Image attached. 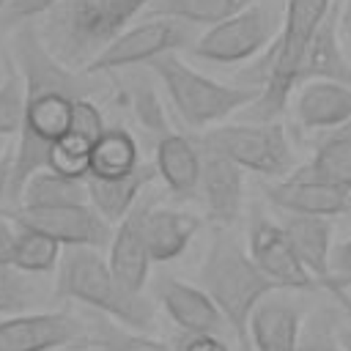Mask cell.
Here are the masks:
<instances>
[{
  "label": "cell",
  "mask_w": 351,
  "mask_h": 351,
  "mask_svg": "<svg viewBox=\"0 0 351 351\" xmlns=\"http://www.w3.org/2000/svg\"><path fill=\"white\" fill-rule=\"evenodd\" d=\"M14 69L22 80V137L14 151L11 178H8V200H19L25 181L47 167L49 148L66 134L71 107L77 99H90L96 88L90 85L93 74L66 69L41 41L36 22H25L16 27L11 38Z\"/></svg>",
  "instance_id": "6da1fadb"
},
{
  "label": "cell",
  "mask_w": 351,
  "mask_h": 351,
  "mask_svg": "<svg viewBox=\"0 0 351 351\" xmlns=\"http://www.w3.org/2000/svg\"><path fill=\"white\" fill-rule=\"evenodd\" d=\"M332 0H288L282 14V30L274 36L266 55L241 74L247 88L258 90V99L247 107L250 118L255 123L274 121L291 101L296 85L304 52L326 16Z\"/></svg>",
  "instance_id": "7a4b0ae2"
},
{
  "label": "cell",
  "mask_w": 351,
  "mask_h": 351,
  "mask_svg": "<svg viewBox=\"0 0 351 351\" xmlns=\"http://www.w3.org/2000/svg\"><path fill=\"white\" fill-rule=\"evenodd\" d=\"M151 0H58L36 25L44 47L71 71H85Z\"/></svg>",
  "instance_id": "3957f363"
},
{
  "label": "cell",
  "mask_w": 351,
  "mask_h": 351,
  "mask_svg": "<svg viewBox=\"0 0 351 351\" xmlns=\"http://www.w3.org/2000/svg\"><path fill=\"white\" fill-rule=\"evenodd\" d=\"M197 282L208 293V299L217 304L222 321L236 335L239 348L252 351L250 315L269 293H274L280 288L258 269V263L250 258V252L228 230L214 233V239L206 250Z\"/></svg>",
  "instance_id": "277c9868"
},
{
  "label": "cell",
  "mask_w": 351,
  "mask_h": 351,
  "mask_svg": "<svg viewBox=\"0 0 351 351\" xmlns=\"http://www.w3.org/2000/svg\"><path fill=\"white\" fill-rule=\"evenodd\" d=\"M55 293L107 313L118 324L137 332H148L156 321L154 302L121 285L110 263L93 247H66L60 252Z\"/></svg>",
  "instance_id": "5b68a950"
},
{
  "label": "cell",
  "mask_w": 351,
  "mask_h": 351,
  "mask_svg": "<svg viewBox=\"0 0 351 351\" xmlns=\"http://www.w3.org/2000/svg\"><path fill=\"white\" fill-rule=\"evenodd\" d=\"M148 66H151L154 77L162 82V88L167 90V99H170L173 110L178 112V118L192 129L217 123V121L228 118L230 112L250 107L258 99L255 88L222 85V82L195 71L176 52H165V55L154 58Z\"/></svg>",
  "instance_id": "8992f818"
},
{
  "label": "cell",
  "mask_w": 351,
  "mask_h": 351,
  "mask_svg": "<svg viewBox=\"0 0 351 351\" xmlns=\"http://www.w3.org/2000/svg\"><path fill=\"white\" fill-rule=\"evenodd\" d=\"M200 143L217 148L233 159L241 170H252L269 178L288 176L293 167V151L280 123H228L206 132Z\"/></svg>",
  "instance_id": "52a82bcc"
},
{
  "label": "cell",
  "mask_w": 351,
  "mask_h": 351,
  "mask_svg": "<svg viewBox=\"0 0 351 351\" xmlns=\"http://www.w3.org/2000/svg\"><path fill=\"white\" fill-rule=\"evenodd\" d=\"M280 14L269 3H252L244 11L211 25L192 44V55L208 63H241L266 49L277 36Z\"/></svg>",
  "instance_id": "ba28073f"
},
{
  "label": "cell",
  "mask_w": 351,
  "mask_h": 351,
  "mask_svg": "<svg viewBox=\"0 0 351 351\" xmlns=\"http://www.w3.org/2000/svg\"><path fill=\"white\" fill-rule=\"evenodd\" d=\"M189 44H195L192 25L178 19H165V16H148L145 22L126 27L118 38H112L110 47L85 69V74L101 77L118 69L151 63L154 58L165 52H178Z\"/></svg>",
  "instance_id": "9c48e42d"
},
{
  "label": "cell",
  "mask_w": 351,
  "mask_h": 351,
  "mask_svg": "<svg viewBox=\"0 0 351 351\" xmlns=\"http://www.w3.org/2000/svg\"><path fill=\"white\" fill-rule=\"evenodd\" d=\"M14 225L36 230L60 247H107L112 239V225L90 206H14L5 214Z\"/></svg>",
  "instance_id": "30bf717a"
},
{
  "label": "cell",
  "mask_w": 351,
  "mask_h": 351,
  "mask_svg": "<svg viewBox=\"0 0 351 351\" xmlns=\"http://www.w3.org/2000/svg\"><path fill=\"white\" fill-rule=\"evenodd\" d=\"M88 332V324L66 310L19 313L0 318V351H55L66 348Z\"/></svg>",
  "instance_id": "8fae6325"
},
{
  "label": "cell",
  "mask_w": 351,
  "mask_h": 351,
  "mask_svg": "<svg viewBox=\"0 0 351 351\" xmlns=\"http://www.w3.org/2000/svg\"><path fill=\"white\" fill-rule=\"evenodd\" d=\"M247 252L258 263V269L277 285V288H296V291H310L315 288V280L310 271L302 266L296 258L282 225L255 214L250 222V239H247Z\"/></svg>",
  "instance_id": "7c38bea8"
},
{
  "label": "cell",
  "mask_w": 351,
  "mask_h": 351,
  "mask_svg": "<svg viewBox=\"0 0 351 351\" xmlns=\"http://www.w3.org/2000/svg\"><path fill=\"white\" fill-rule=\"evenodd\" d=\"M159 200V195H140V200L132 206V211L118 222V228L112 230L110 239V269L112 274L121 280V285H126L134 293H143V285L148 280V269H151V258L145 250V236H143V217L145 211Z\"/></svg>",
  "instance_id": "4fadbf2b"
},
{
  "label": "cell",
  "mask_w": 351,
  "mask_h": 351,
  "mask_svg": "<svg viewBox=\"0 0 351 351\" xmlns=\"http://www.w3.org/2000/svg\"><path fill=\"white\" fill-rule=\"evenodd\" d=\"M200 148V195L206 203V211L211 219L219 225H233L241 214V200H244V170L219 154L217 148L206 145L197 140Z\"/></svg>",
  "instance_id": "5bb4252c"
},
{
  "label": "cell",
  "mask_w": 351,
  "mask_h": 351,
  "mask_svg": "<svg viewBox=\"0 0 351 351\" xmlns=\"http://www.w3.org/2000/svg\"><path fill=\"white\" fill-rule=\"evenodd\" d=\"M263 192L285 214L335 217L351 208V192L307 176H288V178L263 184Z\"/></svg>",
  "instance_id": "9a60e30c"
},
{
  "label": "cell",
  "mask_w": 351,
  "mask_h": 351,
  "mask_svg": "<svg viewBox=\"0 0 351 351\" xmlns=\"http://www.w3.org/2000/svg\"><path fill=\"white\" fill-rule=\"evenodd\" d=\"M156 302L170 315L173 324L181 326L184 335H219L225 321L217 304L208 299L203 288H195L176 277L156 280Z\"/></svg>",
  "instance_id": "2e32d148"
},
{
  "label": "cell",
  "mask_w": 351,
  "mask_h": 351,
  "mask_svg": "<svg viewBox=\"0 0 351 351\" xmlns=\"http://www.w3.org/2000/svg\"><path fill=\"white\" fill-rule=\"evenodd\" d=\"M310 80H332V82H343L351 88V63L346 60V55L340 49V5L335 0L329 5L326 16L321 19V25L304 52V60H302L299 85H304Z\"/></svg>",
  "instance_id": "e0dca14e"
},
{
  "label": "cell",
  "mask_w": 351,
  "mask_h": 351,
  "mask_svg": "<svg viewBox=\"0 0 351 351\" xmlns=\"http://www.w3.org/2000/svg\"><path fill=\"white\" fill-rule=\"evenodd\" d=\"M156 176L159 173H156V165L154 162H140L132 173L118 176V178H93V176H88L85 178L88 203L110 225H118L132 211V206L140 200V195L154 184Z\"/></svg>",
  "instance_id": "ac0fdd59"
},
{
  "label": "cell",
  "mask_w": 351,
  "mask_h": 351,
  "mask_svg": "<svg viewBox=\"0 0 351 351\" xmlns=\"http://www.w3.org/2000/svg\"><path fill=\"white\" fill-rule=\"evenodd\" d=\"M293 112L304 129L343 126L351 121V88L332 80H310L299 85Z\"/></svg>",
  "instance_id": "d6986e66"
},
{
  "label": "cell",
  "mask_w": 351,
  "mask_h": 351,
  "mask_svg": "<svg viewBox=\"0 0 351 351\" xmlns=\"http://www.w3.org/2000/svg\"><path fill=\"white\" fill-rule=\"evenodd\" d=\"M282 230L315 282H332V225L329 217L288 214Z\"/></svg>",
  "instance_id": "ffe728a7"
},
{
  "label": "cell",
  "mask_w": 351,
  "mask_h": 351,
  "mask_svg": "<svg viewBox=\"0 0 351 351\" xmlns=\"http://www.w3.org/2000/svg\"><path fill=\"white\" fill-rule=\"evenodd\" d=\"M197 230H200V219L195 214L154 203L143 217V236L151 263H167L178 258Z\"/></svg>",
  "instance_id": "44dd1931"
},
{
  "label": "cell",
  "mask_w": 351,
  "mask_h": 351,
  "mask_svg": "<svg viewBox=\"0 0 351 351\" xmlns=\"http://www.w3.org/2000/svg\"><path fill=\"white\" fill-rule=\"evenodd\" d=\"M299 310L269 293L250 315V343L255 351H299Z\"/></svg>",
  "instance_id": "7402d4cb"
},
{
  "label": "cell",
  "mask_w": 351,
  "mask_h": 351,
  "mask_svg": "<svg viewBox=\"0 0 351 351\" xmlns=\"http://www.w3.org/2000/svg\"><path fill=\"white\" fill-rule=\"evenodd\" d=\"M154 165L167 189L178 197H192L200 184V148L195 140L170 132L154 143Z\"/></svg>",
  "instance_id": "603a6c76"
},
{
  "label": "cell",
  "mask_w": 351,
  "mask_h": 351,
  "mask_svg": "<svg viewBox=\"0 0 351 351\" xmlns=\"http://www.w3.org/2000/svg\"><path fill=\"white\" fill-rule=\"evenodd\" d=\"M140 165L137 140L123 126H107L104 134L90 148L88 176L93 178H118L132 173Z\"/></svg>",
  "instance_id": "cb8c5ba5"
},
{
  "label": "cell",
  "mask_w": 351,
  "mask_h": 351,
  "mask_svg": "<svg viewBox=\"0 0 351 351\" xmlns=\"http://www.w3.org/2000/svg\"><path fill=\"white\" fill-rule=\"evenodd\" d=\"M88 203V186H85V178H66V176H58L47 167L36 170L22 192H19V200L16 206H82Z\"/></svg>",
  "instance_id": "d4e9b609"
},
{
  "label": "cell",
  "mask_w": 351,
  "mask_h": 351,
  "mask_svg": "<svg viewBox=\"0 0 351 351\" xmlns=\"http://www.w3.org/2000/svg\"><path fill=\"white\" fill-rule=\"evenodd\" d=\"M258 0H151L145 5L148 16H165V19H178L186 25H217L247 5Z\"/></svg>",
  "instance_id": "484cf974"
},
{
  "label": "cell",
  "mask_w": 351,
  "mask_h": 351,
  "mask_svg": "<svg viewBox=\"0 0 351 351\" xmlns=\"http://www.w3.org/2000/svg\"><path fill=\"white\" fill-rule=\"evenodd\" d=\"M296 176H307L315 181H326L332 186H340L351 192V132L335 134L318 145L310 165L302 167Z\"/></svg>",
  "instance_id": "4316f807"
},
{
  "label": "cell",
  "mask_w": 351,
  "mask_h": 351,
  "mask_svg": "<svg viewBox=\"0 0 351 351\" xmlns=\"http://www.w3.org/2000/svg\"><path fill=\"white\" fill-rule=\"evenodd\" d=\"M74 348H96V351H173L165 340H156L145 332L129 329L123 324L96 321L93 329H88Z\"/></svg>",
  "instance_id": "83f0119b"
},
{
  "label": "cell",
  "mask_w": 351,
  "mask_h": 351,
  "mask_svg": "<svg viewBox=\"0 0 351 351\" xmlns=\"http://www.w3.org/2000/svg\"><path fill=\"white\" fill-rule=\"evenodd\" d=\"M123 99H126L132 115L137 118V123L151 134L154 143L173 132L170 121H167V112H165L148 74H132L126 88H123Z\"/></svg>",
  "instance_id": "f1b7e54d"
},
{
  "label": "cell",
  "mask_w": 351,
  "mask_h": 351,
  "mask_svg": "<svg viewBox=\"0 0 351 351\" xmlns=\"http://www.w3.org/2000/svg\"><path fill=\"white\" fill-rule=\"evenodd\" d=\"M58 261H60V244L58 241L41 236L36 230L19 228L14 269H19L25 274H44V271H52L58 266Z\"/></svg>",
  "instance_id": "f546056e"
},
{
  "label": "cell",
  "mask_w": 351,
  "mask_h": 351,
  "mask_svg": "<svg viewBox=\"0 0 351 351\" xmlns=\"http://www.w3.org/2000/svg\"><path fill=\"white\" fill-rule=\"evenodd\" d=\"M36 274H25L14 266H0V318L27 313L38 302V285L33 282Z\"/></svg>",
  "instance_id": "4dcf8cb0"
},
{
  "label": "cell",
  "mask_w": 351,
  "mask_h": 351,
  "mask_svg": "<svg viewBox=\"0 0 351 351\" xmlns=\"http://www.w3.org/2000/svg\"><path fill=\"white\" fill-rule=\"evenodd\" d=\"M104 129H107V123H104L101 110L90 99H77L71 107V118H69V129H66L63 140H69L71 145L90 154L93 143L104 134Z\"/></svg>",
  "instance_id": "1f68e13d"
},
{
  "label": "cell",
  "mask_w": 351,
  "mask_h": 351,
  "mask_svg": "<svg viewBox=\"0 0 351 351\" xmlns=\"http://www.w3.org/2000/svg\"><path fill=\"white\" fill-rule=\"evenodd\" d=\"M22 110H25L22 80L19 71L11 66L5 80L0 82V137L16 134L22 129Z\"/></svg>",
  "instance_id": "d6a6232c"
},
{
  "label": "cell",
  "mask_w": 351,
  "mask_h": 351,
  "mask_svg": "<svg viewBox=\"0 0 351 351\" xmlns=\"http://www.w3.org/2000/svg\"><path fill=\"white\" fill-rule=\"evenodd\" d=\"M88 162H90V154L71 145L69 140H58L52 148H49V156H47V170L58 173V176H66V178H88Z\"/></svg>",
  "instance_id": "836d02e7"
},
{
  "label": "cell",
  "mask_w": 351,
  "mask_h": 351,
  "mask_svg": "<svg viewBox=\"0 0 351 351\" xmlns=\"http://www.w3.org/2000/svg\"><path fill=\"white\" fill-rule=\"evenodd\" d=\"M58 0H8L0 14V27H19L38 16H47Z\"/></svg>",
  "instance_id": "e575fe53"
},
{
  "label": "cell",
  "mask_w": 351,
  "mask_h": 351,
  "mask_svg": "<svg viewBox=\"0 0 351 351\" xmlns=\"http://www.w3.org/2000/svg\"><path fill=\"white\" fill-rule=\"evenodd\" d=\"M16 239H19V228L8 217H0V266H14Z\"/></svg>",
  "instance_id": "d590c367"
},
{
  "label": "cell",
  "mask_w": 351,
  "mask_h": 351,
  "mask_svg": "<svg viewBox=\"0 0 351 351\" xmlns=\"http://www.w3.org/2000/svg\"><path fill=\"white\" fill-rule=\"evenodd\" d=\"M176 351H230L219 335H184Z\"/></svg>",
  "instance_id": "8d00e7d4"
},
{
  "label": "cell",
  "mask_w": 351,
  "mask_h": 351,
  "mask_svg": "<svg viewBox=\"0 0 351 351\" xmlns=\"http://www.w3.org/2000/svg\"><path fill=\"white\" fill-rule=\"evenodd\" d=\"M351 280V239L332 252V280Z\"/></svg>",
  "instance_id": "74e56055"
},
{
  "label": "cell",
  "mask_w": 351,
  "mask_h": 351,
  "mask_svg": "<svg viewBox=\"0 0 351 351\" xmlns=\"http://www.w3.org/2000/svg\"><path fill=\"white\" fill-rule=\"evenodd\" d=\"M11 165H14V154L5 148V154L0 156V203H3V197H8V178H11Z\"/></svg>",
  "instance_id": "f35d334b"
},
{
  "label": "cell",
  "mask_w": 351,
  "mask_h": 351,
  "mask_svg": "<svg viewBox=\"0 0 351 351\" xmlns=\"http://www.w3.org/2000/svg\"><path fill=\"white\" fill-rule=\"evenodd\" d=\"M299 351H340L337 346H332L329 340L318 337V335H310V337H299Z\"/></svg>",
  "instance_id": "ab89813d"
},
{
  "label": "cell",
  "mask_w": 351,
  "mask_h": 351,
  "mask_svg": "<svg viewBox=\"0 0 351 351\" xmlns=\"http://www.w3.org/2000/svg\"><path fill=\"white\" fill-rule=\"evenodd\" d=\"M340 36H343V44L351 55V0H346L343 14H340Z\"/></svg>",
  "instance_id": "60d3db41"
},
{
  "label": "cell",
  "mask_w": 351,
  "mask_h": 351,
  "mask_svg": "<svg viewBox=\"0 0 351 351\" xmlns=\"http://www.w3.org/2000/svg\"><path fill=\"white\" fill-rule=\"evenodd\" d=\"M8 69H11V66H8V63H3V58H0V82L5 80V74H8Z\"/></svg>",
  "instance_id": "b9f144b4"
},
{
  "label": "cell",
  "mask_w": 351,
  "mask_h": 351,
  "mask_svg": "<svg viewBox=\"0 0 351 351\" xmlns=\"http://www.w3.org/2000/svg\"><path fill=\"white\" fill-rule=\"evenodd\" d=\"M5 154V145H3V137H0V156Z\"/></svg>",
  "instance_id": "7bdbcfd3"
},
{
  "label": "cell",
  "mask_w": 351,
  "mask_h": 351,
  "mask_svg": "<svg viewBox=\"0 0 351 351\" xmlns=\"http://www.w3.org/2000/svg\"><path fill=\"white\" fill-rule=\"evenodd\" d=\"M5 3H8V0H0V14H3V8H5Z\"/></svg>",
  "instance_id": "ee69618b"
}]
</instances>
